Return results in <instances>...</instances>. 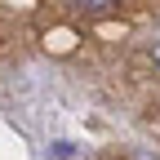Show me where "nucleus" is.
I'll return each instance as SVG.
<instances>
[{
  "label": "nucleus",
  "instance_id": "nucleus-1",
  "mask_svg": "<svg viewBox=\"0 0 160 160\" xmlns=\"http://www.w3.org/2000/svg\"><path fill=\"white\" fill-rule=\"evenodd\" d=\"M71 5H80V9H93V13H102V9H111L116 0H71Z\"/></svg>",
  "mask_w": 160,
  "mask_h": 160
},
{
  "label": "nucleus",
  "instance_id": "nucleus-2",
  "mask_svg": "<svg viewBox=\"0 0 160 160\" xmlns=\"http://www.w3.org/2000/svg\"><path fill=\"white\" fill-rule=\"evenodd\" d=\"M151 58H156V67H160V45H156V49H151Z\"/></svg>",
  "mask_w": 160,
  "mask_h": 160
}]
</instances>
